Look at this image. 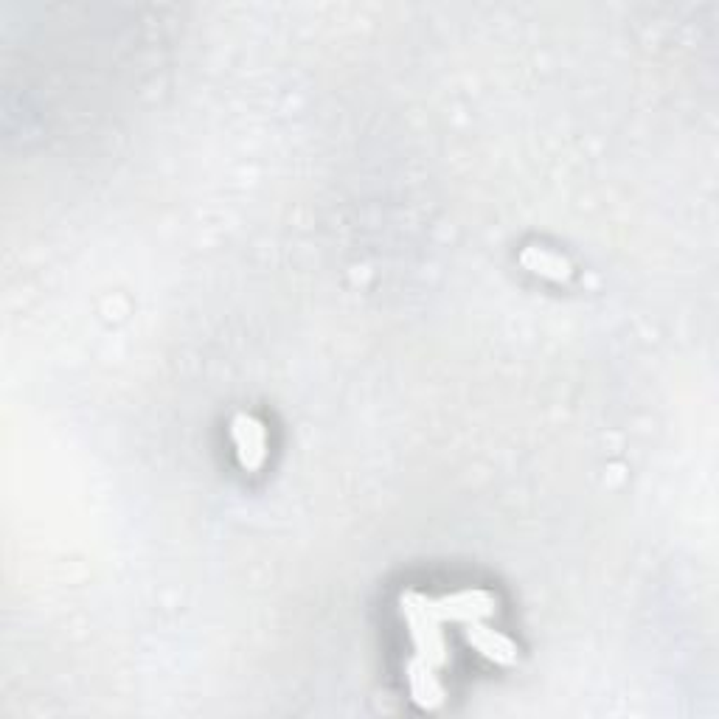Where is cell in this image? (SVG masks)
I'll return each instance as SVG.
<instances>
[{
    "instance_id": "cell-2",
    "label": "cell",
    "mask_w": 719,
    "mask_h": 719,
    "mask_svg": "<svg viewBox=\"0 0 719 719\" xmlns=\"http://www.w3.org/2000/svg\"><path fill=\"white\" fill-rule=\"evenodd\" d=\"M523 262L537 270V273H543L548 279H568L570 276V264L562 259V256H556V254H548V250H537V247H529L526 254H523Z\"/></svg>"
},
{
    "instance_id": "cell-1",
    "label": "cell",
    "mask_w": 719,
    "mask_h": 719,
    "mask_svg": "<svg viewBox=\"0 0 719 719\" xmlns=\"http://www.w3.org/2000/svg\"><path fill=\"white\" fill-rule=\"evenodd\" d=\"M230 436L237 444V456L245 470H259L267 456V439L264 427L254 416H237L230 424Z\"/></svg>"
},
{
    "instance_id": "cell-3",
    "label": "cell",
    "mask_w": 719,
    "mask_h": 719,
    "mask_svg": "<svg viewBox=\"0 0 719 719\" xmlns=\"http://www.w3.org/2000/svg\"><path fill=\"white\" fill-rule=\"evenodd\" d=\"M470 641L478 646L481 652H487L489 658H500V660L512 658V643H509L506 638L495 635L492 629H483V626L470 629Z\"/></svg>"
}]
</instances>
